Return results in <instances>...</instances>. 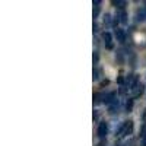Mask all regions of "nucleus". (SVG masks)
Listing matches in <instances>:
<instances>
[{
    "label": "nucleus",
    "instance_id": "9b49d317",
    "mask_svg": "<svg viewBox=\"0 0 146 146\" xmlns=\"http://www.w3.org/2000/svg\"><path fill=\"white\" fill-rule=\"evenodd\" d=\"M101 102H104V95L100 94V92H96V94L94 95V104H95V105H100Z\"/></svg>",
    "mask_w": 146,
    "mask_h": 146
},
{
    "label": "nucleus",
    "instance_id": "7ed1b4c3",
    "mask_svg": "<svg viewBox=\"0 0 146 146\" xmlns=\"http://www.w3.org/2000/svg\"><path fill=\"white\" fill-rule=\"evenodd\" d=\"M115 100H117V98H115V92H114V91L104 95V104H107V105H111Z\"/></svg>",
    "mask_w": 146,
    "mask_h": 146
},
{
    "label": "nucleus",
    "instance_id": "f257e3e1",
    "mask_svg": "<svg viewBox=\"0 0 146 146\" xmlns=\"http://www.w3.org/2000/svg\"><path fill=\"white\" fill-rule=\"evenodd\" d=\"M131 131H133V121H124L123 124L120 126V129L115 131V135L121 136V137H126L129 135H131Z\"/></svg>",
    "mask_w": 146,
    "mask_h": 146
},
{
    "label": "nucleus",
    "instance_id": "423d86ee",
    "mask_svg": "<svg viewBox=\"0 0 146 146\" xmlns=\"http://www.w3.org/2000/svg\"><path fill=\"white\" fill-rule=\"evenodd\" d=\"M118 108H120V101L115 100L111 105H108V113H110V114H115V113L118 111Z\"/></svg>",
    "mask_w": 146,
    "mask_h": 146
},
{
    "label": "nucleus",
    "instance_id": "f03ea898",
    "mask_svg": "<svg viewBox=\"0 0 146 146\" xmlns=\"http://www.w3.org/2000/svg\"><path fill=\"white\" fill-rule=\"evenodd\" d=\"M107 133H108V124L105 123V121H101L100 126H98V137L104 139L107 136Z\"/></svg>",
    "mask_w": 146,
    "mask_h": 146
},
{
    "label": "nucleus",
    "instance_id": "39448f33",
    "mask_svg": "<svg viewBox=\"0 0 146 146\" xmlns=\"http://www.w3.org/2000/svg\"><path fill=\"white\" fill-rule=\"evenodd\" d=\"M115 38H117L118 42H124L126 41V32H124V29L117 28L115 29Z\"/></svg>",
    "mask_w": 146,
    "mask_h": 146
},
{
    "label": "nucleus",
    "instance_id": "20e7f679",
    "mask_svg": "<svg viewBox=\"0 0 146 146\" xmlns=\"http://www.w3.org/2000/svg\"><path fill=\"white\" fill-rule=\"evenodd\" d=\"M102 38L105 41V47L108 48V50H111V48H113V36H111V34H110V32H104Z\"/></svg>",
    "mask_w": 146,
    "mask_h": 146
},
{
    "label": "nucleus",
    "instance_id": "a211bd4d",
    "mask_svg": "<svg viewBox=\"0 0 146 146\" xmlns=\"http://www.w3.org/2000/svg\"><path fill=\"white\" fill-rule=\"evenodd\" d=\"M143 120H145V123H146V110H145V114H143Z\"/></svg>",
    "mask_w": 146,
    "mask_h": 146
},
{
    "label": "nucleus",
    "instance_id": "6e6552de",
    "mask_svg": "<svg viewBox=\"0 0 146 146\" xmlns=\"http://www.w3.org/2000/svg\"><path fill=\"white\" fill-rule=\"evenodd\" d=\"M130 92H131V96H133V98H136V96H139V95L143 92V85H142V83H139L137 86H136L135 89H133V91H130Z\"/></svg>",
    "mask_w": 146,
    "mask_h": 146
},
{
    "label": "nucleus",
    "instance_id": "2eb2a0df",
    "mask_svg": "<svg viewBox=\"0 0 146 146\" xmlns=\"http://www.w3.org/2000/svg\"><path fill=\"white\" fill-rule=\"evenodd\" d=\"M98 79H100V70L95 67L94 69V80H98Z\"/></svg>",
    "mask_w": 146,
    "mask_h": 146
},
{
    "label": "nucleus",
    "instance_id": "ddd939ff",
    "mask_svg": "<svg viewBox=\"0 0 146 146\" xmlns=\"http://www.w3.org/2000/svg\"><path fill=\"white\" fill-rule=\"evenodd\" d=\"M131 108H133V100H131V98H129V100H127V102H126V111H127V113H130V111H131Z\"/></svg>",
    "mask_w": 146,
    "mask_h": 146
},
{
    "label": "nucleus",
    "instance_id": "6ab92c4d",
    "mask_svg": "<svg viewBox=\"0 0 146 146\" xmlns=\"http://www.w3.org/2000/svg\"><path fill=\"white\" fill-rule=\"evenodd\" d=\"M115 146H117V145H115Z\"/></svg>",
    "mask_w": 146,
    "mask_h": 146
},
{
    "label": "nucleus",
    "instance_id": "0eeeda50",
    "mask_svg": "<svg viewBox=\"0 0 146 146\" xmlns=\"http://www.w3.org/2000/svg\"><path fill=\"white\" fill-rule=\"evenodd\" d=\"M136 16H137V21H139V22H143V21H146V6H143L140 10H137Z\"/></svg>",
    "mask_w": 146,
    "mask_h": 146
},
{
    "label": "nucleus",
    "instance_id": "f8f14e48",
    "mask_svg": "<svg viewBox=\"0 0 146 146\" xmlns=\"http://www.w3.org/2000/svg\"><path fill=\"white\" fill-rule=\"evenodd\" d=\"M113 5H114V6H117V7H120V10H124L126 2H123V0H114Z\"/></svg>",
    "mask_w": 146,
    "mask_h": 146
},
{
    "label": "nucleus",
    "instance_id": "9d476101",
    "mask_svg": "<svg viewBox=\"0 0 146 146\" xmlns=\"http://www.w3.org/2000/svg\"><path fill=\"white\" fill-rule=\"evenodd\" d=\"M92 5H94V19L96 18V16H98V13H100V5H101V2H100V0H94V2H92Z\"/></svg>",
    "mask_w": 146,
    "mask_h": 146
},
{
    "label": "nucleus",
    "instance_id": "4468645a",
    "mask_svg": "<svg viewBox=\"0 0 146 146\" xmlns=\"http://www.w3.org/2000/svg\"><path fill=\"white\" fill-rule=\"evenodd\" d=\"M104 23H107V25H110V23H111V15H105L104 16Z\"/></svg>",
    "mask_w": 146,
    "mask_h": 146
},
{
    "label": "nucleus",
    "instance_id": "dca6fc26",
    "mask_svg": "<svg viewBox=\"0 0 146 146\" xmlns=\"http://www.w3.org/2000/svg\"><path fill=\"white\" fill-rule=\"evenodd\" d=\"M94 62H95V64H96V62H98V54H96V53L94 54Z\"/></svg>",
    "mask_w": 146,
    "mask_h": 146
},
{
    "label": "nucleus",
    "instance_id": "1a4fd4ad",
    "mask_svg": "<svg viewBox=\"0 0 146 146\" xmlns=\"http://www.w3.org/2000/svg\"><path fill=\"white\" fill-rule=\"evenodd\" d=\"M117 18H118V21L121 22V23H127V13H126V10H120L118 12V15H117Z\"/></svg>",
    "mask_w": 146,
    "mask_h": 146
},
{
    "label": "nucleus",
    "instance_id": "f3484780",
    "mask_svg": "<svg viewBox=\"0 0 146 146\" xmlns=\"http://www.w3.org/2000/svg\"><path fill=\"white\" fill-rule=\"evenodd\" d=\"M98 146H107V142H105V140H102V142H100V143H98Z\"/></svg>",
    "mask_w": 146,
    "mask_h": 146
}]
</instances>
